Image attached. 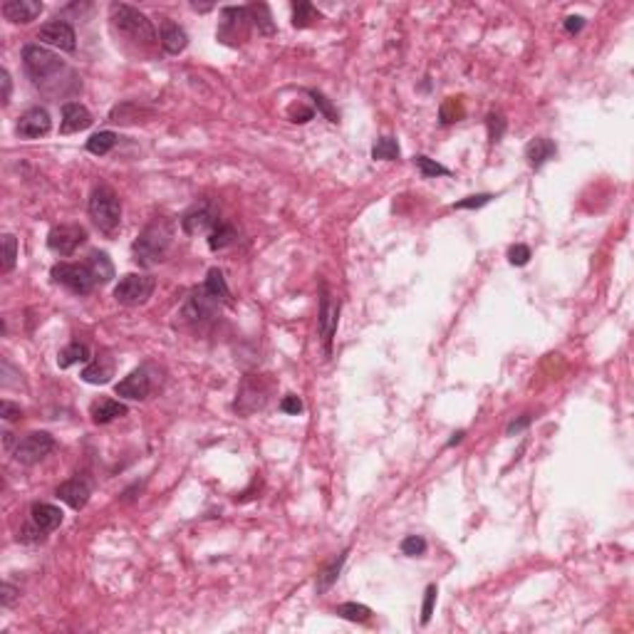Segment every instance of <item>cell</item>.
I'll return each mask as SVG.
<instances>
[{"instance_id":"1f68e13d","label":"cell","mask_w":634,"mask_h":634,"mask_svg":"<svg viewBox=\"0 0 634 634\" xmlns=\"http://www.w3.org/2000/svg\"><path fill=\"white\" fill-rule=\"evenodd\" d=\"M337 617L347 619V622H367L372 617V609L367 604H357V602H345L335 609Z\"/></svg>"},{"instance_id":"60d3db41","label":"cell","mask_w":634,"mask_h":634,"mask_svg":"<svg viewBox=\"0 0 634 634\" xmlns=\"http://www.w3.org/2000/svg\"><path fill=\"white\" fill-rule=\"evenodd\" d=\"M310 97H312V99H315V104H317V107H320V112L325 114V117L330 119V122H340V114H337L335 109H332V104L325 99V97L320 95V92H315V90H312V92H310Z\"/></svg>"},{"instance_id":"816d5d0a","label":"cell","mask_w":634,"mask_h":634,"mask_svg":"<svg viewBox=\"0 0 634 634\" xmlns=\"http://www.w3.org/2000/svg\"><path fill=\"white\" fill-rule=\"evenodd\" d=\"M463 437H466V434H463V432L453 434V439H451V441H449V446H456V444H458V441H461V439H463Z\"/></svg>"},{"instance_id":"d590c367","label":"cell","mask_w":634,"mask_h":634,"mask_svg":"<svg viewBox=\"0 0 634 634\" xmlns=\"http://www.w3.org/2000/svg\"><path fill=\"white\" fill-rule=\"evenodd\" d=\"M18 263V240L16 236H3V273H11Z\"/></svg>"},{"instance_id":"8fae6325","label":"cell","mask_w":634,"mask_h":634,"mask_svg":"<svg viewBox=\"0 0 634 634\" xmlns=\"http://www.w3.org/2000/svg\"><path fill=\"white\" fill-rule=\"evenodd\" d=\"M50 129H52V119H50V114H47V109L32 107L18 119L16 132H18V137H23V139H37V137H45Z\"/></svg>"},{"instance_id":"e0dca14e","label":"cell","mask_w":634,"mask_h":634,"mask_svg":"<svg viewBox=\"0 0 634 634\" xmlns=\"http://www.w3.org/2000/svg\"><path fill=\"white\" fill-rule=\"evenodd\" d=\"M90 493H92L90 483H87L85 478H70V481H65V483L57 486V498L65 501L70 508H75V511H80V508L87 506Z\"/></svg>"},{"instance_id":"3957f363","label":"cell","mask_w":634,"mask_h":634,"mask_svg":"<svg viewBox=\"0 0 634 634\" xmlns=\"http://www.w3.org/2000/svg\"><path fill=\"white\" fill-rule=\"evenodd\" d=\"M109 13H112V23L119 32H124V35L137 42H144V45H154L157 32H154L152 20L142 11H137L132 6H124V3H112Z\"/></svg>"},{"instance_id":"f6af8a7d","label":"cell","mask_w":634,"mask_h":634,"mask_svg":"<svg viewBox=\"0 0 634 634\" xmlns=\"http://www.w3.org/2000/svg\"><path fill=\"white\" fill-rule=\"evenodd\" d=\"M0 416H3V419L6 421H18L23 416V409L18 404H13V401H3V404H0Z\"/></svg>"},{"instance_id":"d4e9b609","label":"cell","mask_w":634,"mask_h":634,"mask_svg":"<svg viewBox=\"0 0 634 634\" xmlns=\"http://www.w3.org/2000/svg\"><path fill=\"white\" fill-rule=\"evenodd\" d=\"M236 238H238V233H236L233 226L226 224V221H219V224L214 226V231L208 233V248L211 250H224V248H228Z\"/></svg>"},{"instance_id":"f35d334b","label":"cell","mask_w":634,"mask_h":634,"mask_svg":"<svg viewBox=\"0 0 634 634\" xmlns=\"http://www.w3.org/2000/svg\"><path fill=\"white\" fill-rule=\"evenodd\" d=\"M45 538V530H42L40 525H35V523H25L20 530V535H18V540H23V543H40V540Z\"/></svg>"},{"instance_id":"b9f144b4","label":"cell","mask_w":634,"mask_h":634,"mask_svg":"<svg viewBox=\"0 0 634 634\" xmlns=\"http://www.w3.org/2000/svg\"><path fill=\"white\" fill-rule=\"evenodd\" d=\"M508 260H511V265H518V268H520V265H525L528 260H530V248L523 243L513 245V248L508 250Z\"/></svg>"},{"instance_id":"ffe728a7","label":"cell","mask_w":634,"mask_h":634,"mask_svg":"<svg viewBox=\"0 0 634 634\" xmlns=\"http://www.w3.org/2000/svg\"><path fill=\"white\" fill-rule=\"evenodd\" d=\"M62 518H65V513H62L57 506H52V503H35L30 511V520L35 523V525H40L45 533L57 530V528L62 525Z\"/></svg>"},{"instance_id":"484cf974","label":"cell","mask_w":634,"mask_h":634,"mask_svg":"<svg viewBox=\"0 0 634 634\" xmlns=\"http://www.w3.org/2000/svg\"><path fill=\"white\" fill-rule=\"evenodd\" d=\"M90 360V347L85 342H70L65 350L57 355V367L60 370H67V367L77 365V362H87Z\"/></svg>"},{"instance_id":"74e56055","label":"cell","mask_w":634,"mask_h":634,"mask_svg":"<svg viewBox=\"0 0 634 634\" xmlns=\"http://www.w3.org/2000/svg\"><path fill=\"white\" fill-rule=\"evenodd\" d=\"M488 124V137H491V144H498L503 139V134H506V119H503V114L498 112H491L486 119Z\"/></svg>"},{"instance_id":"30bf717a","label":"cell","mask_w":634,"mask_h":634,"mask_svg":"<svg viewBox=\"0 0 634 634\" xmlns=\"http://www.w3.org/2000/svg\"><path fill=\"white\" fill-rule=\"evenodd\" d=\"M219 224V216L208 203H201V206L188 208L186 214L181 216V228L183 233L188 236H198L206 233V231H214V226Z\"/></svg>"},{"instance_id":"681fc988","label":"cell","mask_w":634,"mask_h":634,"mask_svg":"<svg viewBox=\"0 0 634 634\" xmlns=\"http://www.w3.org/2000/svg\"><path fill=\"white\" fill-rule=\"evenodd\" d=\"M16 597H18V590L13 587L11 583L3 585V599H0V602H3V607H11V604L16 602Z\"/></svg>"},{"instance_id":"4fadbf2b","label":"cell","mask_w":634,"mask_h":634,"mask_svg":"<svg viewBox=\"0 0 634 634\" xmlns=\"http://www.w3.org/2000/svg\"><path fill=\"white\" fill-rule=\"evenodd\" d=\"M219 303L221 300L211 298V295L206 293V290H196V293L188 298L186 307H183V317L191 322H198V320H211L216 312H219Z\"/></svg>"},{"instance_id":"f1b7e54d","label":"cell","mask_w":634,"mask_h":634,"mask_svg":"<svg viewBox=\"0 0 634 634\" xmlns=\"http://www.w3.org/2000/svg\"><path fill=\"white\" fill-rule=\"evenodd\" d=\"M203 290H206V293L211 295V298H216V300L231 298V290H228V285H226V278H224V273H221L219 268L208 270L206 283H203Z\"/></svg>"},{"instance_id":"44dd1931","label":"cell","mask_w":634,"mask_h":634,"mask_svg":"<svg viewBox=\"0 0 634 634\" xmlns=\"http://www.w3.org/2000/svg\"><path fill=\"white\" fill-rule=\"evenodd\" d=\"M112 374H114V360L109 355H99L82 370V379L87 384H107Z\"/></svg>"},{"instance_id":"d6986e66","label":"cell","mask_w":634,"mask_h":634,"mask_svg":"<svg viewBox=\"0 0 634 634\" xmlns=\"http://www.w3.org/2000/svg\"><path fill=\"white\" fill-rule=\"evenodd\" d=\"M159 42L161 47L169 52V55H178V52L186 50L188 45V35L181 25H176L173 20H161V35H159Z\"/></svg>"},{"instance_id":"5bb4252c","label":"cell","mask_w":634,"mask_h":634,"mask_svg":"<svg viewBox=\"0 0 634 634\" xmlns=\"http://www.w3.org/2000/svg\"><path fill=\"white\" fill-rule=\"evenodd\" d=\"M92 114L90 109L85 107V104H80V102H67V104H62V122H60V132L62 134H75V132H82V129L92 127Z\"/></svg>"},{"instance_id":"9a60e30c","label":"cell","mask_w":634,"mask_h":634,"mask_svg":"<svg viewBox=\"0 0 634 634\" xmlns=\"http://www.w3.org/2000/svg\"><path fill=\"white\" fill-rule=\"evenodd\" d=\"M114 391L124 399H147L149 391H152V379H149L147 370H134L132 374H127L114 386Z\"/></svg>"},{"instance_id":"603a6c76","label":"cell","mask_w":634,"mask_h":634,"mask_svg":"<svg viewBox=\"0 0 634 634\" xmlns=\"http://www.w3.org/2000/svg\"><path fill=\"white\" fill-rule=\"evenodd\" d=\"M87 268H90V273L97 285H107L109 280L114 278L112 260H109L107 253H102V250H92L90 258H87Z\"/></svg>"},{"instance_id":"4316f807","label":"cell","mask_w":634,"mask_h":634,"mask_svg":"<svg viewBox=\"0 0 634 634\" xmlns=\"http://www.w3.org/2000/svg\"><path fill=\"white\" fill-rule=\"evenodd\" d=\"M345 560H347V550H342L340 558H335L330 565H327V568H322L320 573H317V592H325V590H330L332 585L337 583V578H340Z\"/></svg>"},{"instance_id":"8d00e7d4","label":"cell","mask_w":634,"mask_h":634,"mask_svg":"<svg viewBox=\"0 0 634 634\" xmlns=\"http://www.w3.org/2000/svg\"><path fill=\"white\" fill-rule=\"evenodd\" d=\"M401 553L409 555V558H419V555L427 553V540L421 538V535H406L401 540Z\"/></svg>"},{"instance_id":"f907efd6","label":"cell","mask_w":634,"mask_h":634,"mask_svg":"<svg viewBox=\"0 0 634 634\" xmlns=\"http://www.w3.org/2000/svg\"><path fill=\"white\" fill-rule=\"evenodd\" d=\"M530 421H533V416H530V414H525V416H523V419L513 421L511 427H508V432H506V434H508V437H513V434L523 432V429H525V427H528V424H530Z\"/></svg>"},{"instance_id":"7a4b0ae2","label":"cell","mask_w":634,"mask_h":634,"mask_svg":"<svg viewBox=\"0 0 634 634\" xmlns=\"http://www.w3.org/2000/svg\"><path fill=\"white\" fill-rule=\"evenodd\" d=\"M87 211H90V219L102 233L112 236L114 231L122 226V203H119V196L112 191L109 186H97L90 196V203H87Z\"/></svg>"},{"instance_id":"d6a6232c","label":"cell","mask_w":634,"mask_h":634,"mask_svg":"<svg viewBox=\"0 0 634 634\" xmlns=\"http://www.w3.org/2000/svg\"><path fill=\"white\" fill-rule=\"evenodd\" d=\"M463 114H466V109H463V102L456 99V97H449V99L441 104V109H439V119H441V124L458 122V119H463Z\"/></svg>"},{"instance_id":"ba28073f","label":"cell","mask_w":634,"mask_h":634,"mask_svg":"<svg viewBox=\"0 0 634 634\" xmlns=\"http://www.w3.org/2000/svg\"><path fill=\"white\" fill-rule=\"evenodd\" d=\"M87 231L80 224H62L55 226L47 236V245L55 250L57 255H72L80 245H85Z\"/></svg>"},{"instance_id":"c3c4849f","label":"cell","mask_w":634,"mask_h":634,"mask_svg":"<svg viewBox=\"0 0 634 634\" xmlns=\"http://www.w3.org/2000/svg\"><path fill=\"white\" fill-rule=\"evenodd\" d=\"M0 82H3V104H8V102H11V92H13V82H11L8 70L0 72Z\"/></svg>"},{"instance_id":"277c9868","label":"cell","mask_w":634,"mask_h":634,"mask_svg":"<svg viewBox=\"0 0 634 634\" xmlns=\"http://www.w3.org/2000/svg\"><path fill=\"white\" fill-rule=\"evenodd\" d=\"M23 65H25V72L37 82V85L50 80V77H57L62 70H65V62H62L55 52L47 50V47H42V45L23 47Z\"/></svg>"},{"instance_id":"7bdbcfd3","label":"cell","mask_w":634,"mask_h":634,"mask_svg":"<svg viewBox=\"0 0 634 634\" xmlns=\"http://www.w3.org/2000/svg\"><path fill=\"white\" fill-rule=\"evenodd\" d=\"M491 201H493L491 193H476V196H468V198H463V201L453 203V208H481Z\"/></svg>"},{"instance_id":"52a82bcc","label":"cell","mask_w":634,"mask_h":634,"mask_svg":"<svg viewBox=\"0 0 634 634\" xmlns=\"http://www.w3.org/2000/svg\"><path fill=\"white\" fill-rule=\"evenodd\" d=\"M52 451H55V439L47 432H32L23 441H18L16 461L23 463V466H35L45 456H50Z\"/></svg>"},{"instance_id":"2e32d148","label":"cell","mask_w":634,"mask_h":634,"mask_svg":"<svg viewBox=\"0 0 634 634\" xmlns=\"http://www.w3.org/2000/svg\"><path fill=\"white\" fill-rule=\"evenodd\" d=\"M40 13H42V3H37V0H8V3H3V18L11 23L28 25Z\"/></svg>"},{"instance_id":"cb8c5ba5","label":"cell","mask_w":634,"mask_h":634,"mask_svg":"<svg viewBox=\"0 0 634 634\" xmlns=\"http://www.w3.org/2000/svg\"><path fill=\"white\" fill-rule=\"evenodd\" d=\"M260 384H263V379H260V377H255V389H250L248 379H245L243 386H240V394H238V401H236V409H240V406H243L248 399H250L248 414H250V411H255V409H260V406L268 401V389H263Z\"/></svg>"},{"instance_id":"8992f818","label":"cell","mask_w":634,"mask_h":634,"mask_svg":"<svg viewBox=\"0 0 634 634\" xmlns=\"http://www.w3.org/2000/svg\"><path fill=\"white\" fill-rule=\"evenodd\" d=\"M50 275H52L55 283H60L62 288H67L70 293H77V295L92 293L95 285H97L95 278H92V273H90V268H87V263L85 265H80V263H57V265H52Z\"/></svg>"},{"instance_id":"6da1fadb","label":"cell","mask_w":634,"mask_h":634,"mask_svg":"<svg viewBox=\"0 0 634 634\" xmlns=\"http://www.w3.org/2000/svg\"><path fill=\"white\" fill-rule=\"evenodd\" d=\"M173 240V224L169 219H154L134 240V260L144 268H154L169 255Z\"/></svg>"},{"instance_id":"bcb514c9","label":"cell","mask_w":634,"mask_h":634,"mask_svg":"<svg viewBox=\"0 0 634 634\" xmlns=\"http://www.w3.org/2000/svg\"><path fill=\"white\" fill-rule=\"evenodd\" d=\"M288 114L293 122H310V119H312V109L303 107V104H293V107L288 109Z\"/></svg>"},{"instance_id":"7402d4cb","label":"cell","mask_w":634,"mask_h":634,"mask_svg":"<svg viewBox=\"0 0 634 634\" xmlns=\"http://www.w3.org/2000/svg\"><path fill=\"white\" fill-rule=\"evenodd\" d=\"M127 411H129V409L122 404V401L99 399V401H95V404H92L90 414H92V421H95V424H109V421L127 416Z\"/></svg>"},{"instance_id":"9c48e42d","label":"cell","mask_w":634,"mask_h":634,"mask_svg":"<svg viewBox=\"0 0 634 634\" xmlns=\"http://www.w3.org/2000/svg\"><path fill=\"white\" fill-rule=\"evenodd\" d=\"M37 40L47 42V45H52V47H60V50H65V52H75V47H77L75 30H72V25L65 20L45 23V25L37 30Z\"/></svg>"},{"instance_id":"7c38bea8","label":"cell","mask_w":634,"mask_h":634,"mask_svg":"<svg viewBox=\"0 0 634 634\" xmlns=\"http://www.w3.org/2000/svg\"><path fill=\"white\" fill-rule=\"evenodd\" d=\"M337 315H340V305L332 303V295L322 288V298H320V317H317V325H320V335L322 342H325V350H332V337H335L337 330Z\"/></svg>"},{"instance_id":"83f0119b","label":"cell","mask_w":634,"mask_h":634,"mask_svg":"<svg viewBox=\"0 0 634 634\" xmlns=\"http://www.w3.org/2000/svg\"><path fill=\"white\" fill-rule=\"evenodd\" d=\"M117 142L119 137L114 132H97L87 139V152L95 154V157H104V154H109L117 147Z\"/></svg>"},{"instance_id":"7dc6e473","label":"cell","mask_w":634,"mask_h":634,"mask_svg":"<svg viewBox=\"0 0 634 634\" xmlns=\"http://www.w3.org/2000/svg\"><path fill=\"white\" fill-rule=\"evenodd\" d=\"M583 28H585V18H580V16L565 18V30H568L570 35H573V32H580Z\"/></svg>"},{"instance_id":"e575fe53","label":"cell","mask_w":634,"mask_h":634,"mask_svg":"<svg viewBox=\"0 0 634 634\" xmlns=\"http://www.w3.org/2000/svg\"><path fill=\"white\" fill-rule=\"evenodd\" d=\"M414 164H416V169H419V171H421V176H424V178H434V176H449V173H451L446 166H441V164H439V161H434V159L424 157V154H419V157H414Z\"/></svg>"},{"instance_id":"ac0fdd59","label":"cell","mask_w":634,"mask_h":634,"mask_svg":"<svg viewBox=\"0 0 634 634\" xmlns=\"http://www.w3.org/2000/svg\"><path fill=\"white\" fill-rule=\"evenodd\" d=\"M558 154V147H555L553 139H545V137H538V139H530L525 147V159L528 164H530V169H543V164H548L550 159Z\"/></svg>"},{"instance_id":"ab89813d","label":"cell","mask_w":634,"mask_h":634,"mask_svg":"<svg viewBox=\"0 0 634 634\" xmlns=\"http://www.w3.org/2000/svg\"><path fill=\"white\" fill-rule=\"evenodd\" d=\"M434 602H437V585H429L424 592V607H421V624H429L434 612Z\"/></svg>"},{"instance_id":"4dcf8cb0","label":"cell","mask_w":634,"mask_h":634,"mask_svg":"<svg viewBox=\"0 0 634 634\" xmlns=\"http://www.w3.org/2000/svg\"><path fill=\"white\" fill-rule=\"evenodd\" d=\"M399 154H401L399 144H396V139H391V137L377 139L374 149H372V159H377V161H396Z\"/></svg>"},{"instance_id":"5b68a950","label":"cell","mask_w":634,"mask_h":634,"mask_svg":"<svg viewBox=\"0 0 634 634\" xmlns=\"http://www.w3.org/2000/svg\"><path fill=\"white\" fill-rule=\"evenodd\" d=\"M154 288H157V280L152 275H139V273H129L124 275L122 280L114 288V300L119 305H127V307H137V305H144L149 298H152Z\"/></svg>"},{"instance_id":"836d02e7","label":"cell","mask_w":634,"mask_h":634,"mask_svg":"<svg viewBox=\"0 0 634 634\" xmlns=\"http://www.w3.org/2000/svg\"><path fill=\"white\" fill-rule=\"evenodd\" d=\"M320 13L315 11L312 3H295L293 6V25L295 28H307L312 25V20H317Z\"/></svg>"},{"instance_id":"f546056e","label":"cell","mask_w":634,"mask_h":634,"mask_svg":"<svg viewBox=\"0 0 634 634\" xmlns=\"http://www.w3.org/2000/svg\"><path fill=\"white\" fill-rule=\"evenodd\" d=\"M248 16H250V23L258 28V32H263V35H273L275 32V25H273V20H270L268 6H263V3H258V6H248Z\"/></svg>"},{"instance_id":"ee69618b","label":"cell","mask_w":634,"mask_h":634,"mask_svg":"<svg viewBox=\"0 0 634 634\" xmlns=\"http://www.w3.org/2000/svg\"><path fill=\"white\" fill-rule=\"evenodd\" d=\"M303 409H305V406H303V399H300V396L288 394V396H283V399H280V411H283V414H295V416H298Z\"/></svg>"}]
</instances>
